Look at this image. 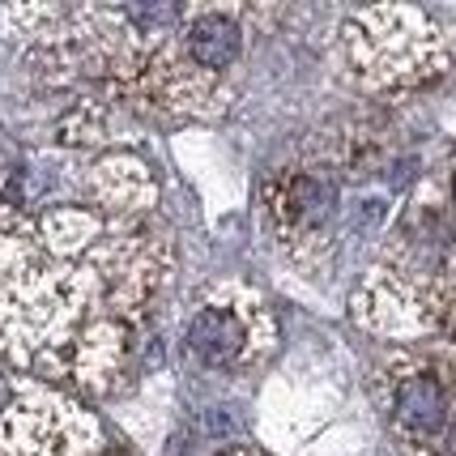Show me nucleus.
Instances as JSON below:
<instances>
[{"mask_svg": "<svg viewBox=\"0 0 456 456\" xmlns=\"http://www.w3.org/2000/svg\"><path fill=\"white\" fill-rule=\"evenodd\" d=\"M346 60L367 90L401 94L448 73V43L422 9H362L346 21Z\"/></svg>", "mask_w": 456, "mask_h": 456, "instance_id": "nucleus-1", "label": "nucleus"}, {"mask_svg": "<svg viewBox=\"0 0 456 456\" xmlns=\"http://www.w3.org/2000/svg\"><path fill=\"white\" fill-rule=\"evenodd\" d=\"M384 418L410 456H456V401L427 358H397L384 371Z\"/></svg>", "mask_w": 456, "mask_h": 456, "instance_id": "nucleus-2", "label": "nucleus"}, {"mask_svg": "<svg viewBox=\"0 0 456 456\" xmlns=\"http://www.w3.org/2000/svg\"><path fill=\"white\" fill-rule=\"evenodd\" d=\"M278 338L273 320L265 312V298L248 286H218L197 303V312L183 329V346L192 362L205 371H239L256 362Z\"/></svg>", "mask_w": 456, "mask_h": 456, "instance_id": "nucleus-3", "label": "nucleus"}, {"mask_svg": "<svg viewBox=\"0 0 456 456\" xmlns=\"http://www.w3.org/2000/svg\"><path fill=\"white\" fill-rule=\"evenodd\" d=\"M265 209L273 235L295 256H316L333 243V226L341 214L338 179L320 167H286L265 188Z\"/></svg>", "mask_w": 456, "mask_h": 456, "instance_id": "nucleus-4", "label": "nucleus"}, {"mask_svg": "<svg viewBox=\"0 0 456 456\" xmlns=\"http://www.w3.org/2000/svg\"><path fill=\"white\" fill-rule=\"evenodd\" d=\"M94 448V422L69 401L30 393L0 414V456H86Z\"/></svg>", "mask_w": 456, "mask_h": 456, "instance_id": "nucleus-5", "label": "nucleus"}, {"mask_svg": "<svg viewBox=\"0 0 456 456\" xmlns=\"http://www.w3.org/2000/svg\"><path fill=\"white\" fill-rule=\"evenodd\" d=\"M183 56L205 77L231 73L239 64V56H243V26L231 13H222V9L197 13L183 26Z\"/></svg>", "mask_w": 456, "mask_h": 456, "instance_id": "nucleus-6", "label": "nucleus"}, {"mask_svg": "<svg viewBox=\"0 0 456 456\" xmlns=\"http://www.w3.org/2000/svg\"><path fill=\"white\" fill-rule=\"evenodd\" d=\"M439 188H444V200H448V209H452V218H456V159L448 167V175L439 179Z\"/></svg>", "mask_w": 456, "mask_h": 456, "instance_id": "nucleus-7", "label": "nucleus"}, {"mask_svg": "<svg viewBox=\"0 0 456 456\" xmlns=\"http://www.w3.org/2000/svg\"><path fill=\"white\" fill-rule=\"evenodd\" d=\"M226 456H265V452H252V448H235V452H226Z\"/></svg>", "mask_w": 456, "mask_h": 456, "instance_id": "nucleus-8", "label": "nucleus"}]
</instances>
